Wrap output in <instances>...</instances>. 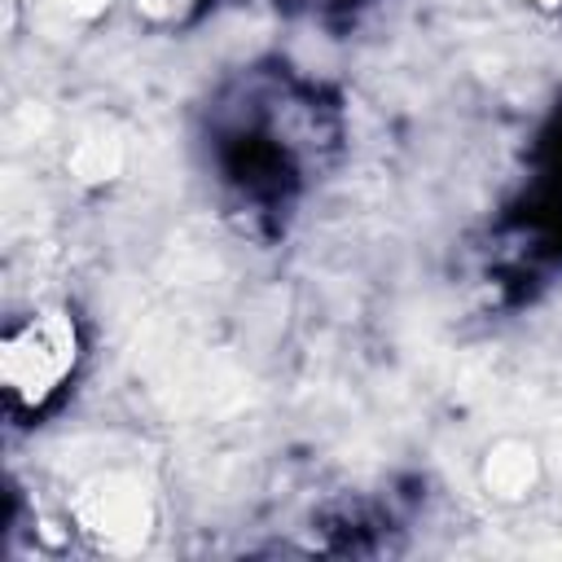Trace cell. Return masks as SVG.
Listing matches in <instances>:
<instances>
[{"label": "cell", "mask_w": 562, "mask_h": 562, "mask_svg": "<svg viewBox=\"0 0 562 562\" xmlns=\"http://www.w3.org/2000/svg\"><path fill=\"white\" fill-rule=\"evenodd\" d=\"M79 356V329L66 312H40L0 342V382L22 404H44Z\"/></svg>", "instance_id": "2"}, {"label": "cell", "mask_w": 562, "mask_h": 562, "mask_svg": "<svg viewBox=\"0 0 562 562\" xmlns=\"http://www.w3.org/2000/svg\"><path fill=\"white\" fill-rule=\"evenodd\" d=\"M70 518H75V531L105 553H136L158 522L154 496L145 479L132 470H105L79 483V492L70 496Z\"/></svg>", "instance_id": "1"}, {"label": "cell", "mask_w": 562, "mask_h": 562, "mask_svg": "<svg viewBox=\"0 0 562 562\" xmlns=\"http://www.w3.org/2000/svg\"><path fill=\"white\" fill-rule=\"evenodd\" d=\"M114 0H48V9H57L66 22H97Z\"/></svg>", "instance_id": "5"}, {"label": "cell", "mask_w": 562, "mask_h": 562, "mask_svg": "<svg viewBox=\"0 0 562 562\" xmlns=\"http://www.w3.org/2000/svg\"><path fill=\"white\" fill-rule=\"evenodd\" d=\"M123 162H127V149H123L119 132H110V127H88V132L70 145V154H66V171H70L79 184H88V189L119 180V176H123Z\"/></svg>", "instance_id": "4"}, {"label": "cell", "mask_w": 562, "mask_h": 562, "mask_svg": "<svg viewBox=\"0 0 562 562\" xmlns=\"http://www.w3.org/2000/svg\"><path fill=\"white\" fill-rule=\"evenodd\" d=\"M540 483V452L531 439H496L483 457V487L492 501H527Z\"/></svg>", "instance_id": "3"}, {"label": "cell", "mask_w": 562, "mask_h": 562, "mask_svg": "<svg viewBox=\"0 0 562 562\" xmlns=\"http://www.w3.org/2000/svg\"><path fill=\"white\" fill-rule=\"evenodd\" d=\"M536 4H540V9H558L562 0H536Z\"/></svg>", "instance_id": "6"}]
</instances>
